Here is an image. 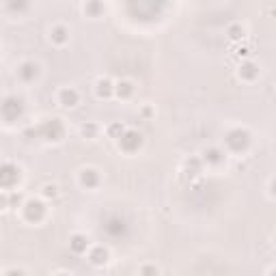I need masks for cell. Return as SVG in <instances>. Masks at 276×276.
Returning a JSON list of instances; mask_svg holds the SVG:
<instances>
[{"instance_id":"obj_1","label":"cell","mask_w":276,"mask_h":276,"mask_svg":"<svg viewBox=\"0 0 276 276\" xmlns=\"http://www.w3.org/2000/svg\"><path fill=\"white\" fill-rule=\"evenodd\" d=\"M32 134L50 140V143H58V140L65 136V127H63V123L58 121V119H50V121H43L37 129H28L26 136H32Z\"/></svg>"},{"instance_id":"obj_2","label":"cell","mask_w":276,"mask_h":276,"mask_svg":"<svg viewBox=\"0 0 276 276\" xmlns=\"http://www.w3.org/2000/svg\"><path fill=\"white\" fill-rule=\"evenodd\" d=\"M225 145H226V149L233 151V153H242V151H246L248 145H251V134L242 127H235V129H231V132H226Z\"/></svg>"},{"instance_id":"obj_3","label":"cell","mask_w":276,"mask_h":276,"mask_svg":"<svg viewBox=\"0 0 276 276\" xmlns=\"http://www.w3.org/2000/svg\"><path fill=\"white\" fill-rule=\"evenodd\" d=\"M22 212H24V218L28 223L37 225L46 218V203L39 201V199H28V201L22 205Z\"/></svg>"},{"instance_id":"obj_4","label":"cell","mask_w":276,"mask_h":276,"mask_svg":"<svg viewBox=\"0 0 276 276\" xmlns=\"http://www.w3.org/2000/svg\"><path fill=\"white\" fill-rule=\"evenodd\" d=\"M140 147H143V136L136 129H125V134L119 138V149L123 153H136Z\"/></svg>"},{"instance_id":"obj_5","label":"cell","mask_w":276,"mask_h":276,"mask_svg":"<svg viewBox=\"0 0 276 276\" xmlns=\"http://www.w3.org/2000/svg\"><path fill=\"white\" fill-rule=\"evenodd\" d=\"M20 169L15 164H11V162H4L2 169H0V183H2L4 190H11V188L15 186V183L20 181Z\"/></svg>"},{"instance_id":"obj_6","label":"cell","mask_w":276,"mask_h":276,"mask_svg":"<svg viewBox=\"0 0 276 276\" xmlns=\"http://www.w3.org/2000/svg\"><path fill=\"white\" fill-rule=\"evenodd\" d=\"M22 112H24L22 100H18V97H7V100H4V104H2L4 121H18V117H22Z\"/></svg>"},{"instance_id":"obj_7","label":"cell","mask_w":276,"mask_h":276,"mask_svg":"<svg viewBox=\"0 0 276 276\" xmlns=\"http://www.w3.org/2000/svg\"><path fill=\"white\" fill-rule=\"evenodd\" d=\"M104 231L112 237H121L127 233V223L121 218V216H110V218L104 223Z\"/></svg>"},{"instance_id":"obj_8","label":"cell","mask_w":276,"mask_h":276,"mask_svg":"<svg viewBox=\"0 0 276 276\" xmlns=\"http://www.w3.org/2000/svg\"><path fill=\"white\" fill-rule=\"evenodd\" d=\"M95 95L100 100H108V97L115 95V82L110 78H100L95 82Z\"/></svg>"},{"instance_id":"obj_9","label":"cell","mask_w":276,"mask_h":276,"mask_svg":"<svg viewBox=\"0 0 276 276\" xmlns=\"http://www.w3.org/2000/svg\"><path fill=\"white\" fill-rule=\"evenodd\" d=\"M80 186L86 188V190H93V188L100 186V173L95 169H84L80 173Z\"/></svg>"},{"instance_id":"obj_10","label":"cell","mask_w":276,"mask_h":276,"mask_svg":"<svg viewBox=\"0 0 276 276\" xmlns=\"http://www.w3.org/2000/svg\"><path fill=\"white\" fill-rule=\"evenodd\" d=\"M108 259H110V255H108V248H104V246H93L89 251V261L93 263V266H97V268L106 266Z\"/></svg>"},{"instance_id":"obj_11","label":"cell","mask_w":276,"mask_h":276,"mask_svg":"<svg viewBox=\"0 0 276 276\" xmlns=\"http://www.w3.org/2000/svg\"><path fill=\"white\" fill-rule=\"evenodd\" d=\"M58 101H61V106H65V108H74V106H78L80 95H78V91L75 89L67 86V89H61V93H58Z\"/></svg>"},{"instance_id":"obj_12","label":"cell","mask_w":276,"mask_h":276,"mask_svg":"<svg viewBox=\"0 0 276 276\" xmlns=\"http://www.w3.org/2000/svg\"><path fill=\"white\" fill-rule=\"evenodd\" d=\"M69 248H72V252H75V255H84L89 251V237L82 233H74L69 237Z\"/></svg>"},{"instance_id":"obj_13","label":"cell","mask_w":276,"mask_h":276,"mask_svg":"<svg viewBox=\"0 0 276 276\" xmlns=\"http://www.w3.org/2000/svg\"><path fill=\"white\" fill-rule=\"evenodd\" d=\"M18 75L24 82H32V80L39 75V67H37L35 63H30V61H26V63H22L20 65V69H18Z\"/></svg>"},{"instance_id":"obj_14","label":"cell","mask_w":276,"mask_h":276,"mask_svg":"<svg viewBox=\"0 0 276 276\" xmlns=\"http://www.w3.org/2000/svg\"><path fill=\"white\" fill-rule=\"evenodd\" d=\"M203 162L209 166H220L225 162V153L218 147H209L203 151Z\"/></svg>"},{"instance_id":"obj_15","label":"cell","mask_w":276,"mask_h":276,"mask_svg":"<svg viewBox=\"0 0 276 276\" xmlns=\"http://www.w3.org/2000/svg\"><path fill=\"white\" fill-rule=\"evenodd\" d=\"M240 78L246 80V82H252V80H257V78H259V67H257L255 63H251V61L242 63V67H240Z\"/></svg>"},{"instance_id":"obj_16","label":"cell","mask_w":276,"mask_h":276,"mask_svg":"<svg viewBox=\"0 0 276 276\" xmlns=\"http://www.w3.org/2000/svg\"><path fill=\"white\" fill-rule=\"evenodd\" d=\"M132 93H134V84L129 80H121V82L115 84V95L121 97V100H129Z\"/></svg>"},{"instance_id":"obj_17","label":"cell","mask_w":276,"mask_h":276,"mask_svg":"<svg viewBox=\"0 0 276 276\" xmlns=\"http://www.w3.org/2000/svg\"><path fill=\"white\" fill-rule=\"evenodd\" d=\"M52 41L56 43V46H65V43L69 41V30L65 28V26H54L52 28Z\"/></svg>"},{"instance_id":"obj_18","label":"cell","mask_w":276,"mask_h":276,"mask_svg":"<svg viewBox=\"0 0 276 276\" xmlns=\"http://www.w3.org/2000/svg\"><path fill=\"white\" fill-rule=\"evenodd\" d=\"M108 136L110 138H115V140H119L123 136V134H125V127H123V123L121 121H115V123H110V125H108Z\"/></svg>"},{"instance_id":"obj_19","label":"cell","mask_w":276,"mask_h":276,"mask_svg":"<svg viewBox=\"0 0 276 276\" xmlns=\"http://www.w3.org/2000/svg\"><path fill=\"white\" fill-rule=\"evenodd\" d=\"M226 35H229L231 41H240L244 39V26L242 24H231L229 28H226Z\"/></svg>"},{"instance_id":"obj_20","label":"cell","mask_w":276,"mask_h":276,"mask_svg":"<svg viewBox=\"0 0 276 276\" xmlns=\"http://www.w3.org/2000/svg\"><path fill=\"white\" fill-rule=\"evenodd\" d=\"M82 136L84 138H95L97 136V125L95 123H86V125H82Z\"/></svg>"},{"instance_id":"obj_21","label":"cell","mask_w":276,"mask_h":276,"mask_svg":"<svg viewBox=\"0 0 276 276\" xmlns=\"http://www.w3.org/2000/svg\"><path fill=\"white\" fill-rule=\"evenodd\" d=\"M101 11H104V4H100V2H89V4H84V13L97 15V13H101Z\"/></svg>"},{"instance_id":"obj_22","label":"cell","mask_w":276,"mask_h":276,"mask_svg":"<svg viewBox=\"0 0 276 276\" xmlns=\"http://www.w3.org/2000/svg\"><path fill=\"white\" fill-rule=\"evenodd\" d=\"M158 268L153 266V263H145L143 268H140V276H158Z\"/></svg>"},{"instance_id":"obj_23","label":"cell","mask_w":276,"mask_h":276,"mask_svg":"<svg viewBox=\"0 0 276 276\" xmlns=\"http://www.w3.org/2000/svg\"><path fill=\"white\" fill-rule=\"evenodd\" d=\"M186 169L190 171V175H197V173H199V169H201V160H199V158L188 160V162H186Z\"/></svg>"},{"instance_id":"obj_24","label":"cell","mask_w":276,"mask_h":276,"mask_svg":"<svg viewBox=\"0 0 276 276\" xmlns=\"http://www.w3.org/2000/svg\"><path fill=\"white\" fill-rule=\"evenodd\" d=\"M58 194V188L54 186V183H48V186H43V197L46 199H54Z\"/></svg>"},{"instance_id":"obj_25","label":"cell","mask_w":276,"mask_h":276,"mask_svg":"<svg viewBox=\"0 0 276 276\" xmlns=\"http://www.w3.org/2000/svg\"><path fill=\"white\" fill-rule=\"evenodd\" d=\"M4 276H24V272H22V270H9Z\"/></svg>"},{"instance_id":"obj_26","label":"cell","mask_w":276,"mask_h":276,"mask_svg":"<svg viewBox=\"0 0 276 276\" xmlns=\"http://www.w3.org/2000/svg\"><path fill=\"white\" fill-rule=\"evenodd\" d=\"M20 201H22V199H20V194H11V205H15V203L20 205Z\"/></svg>"},{"instance_id":"obj_27","label":"cell","mask_w":276,"mask_h":276,"mask_svg":"<svg viewBox=\"0 0 276 276\" xmlns=\"http://www.w3.org/2000/svg\"><path fill=\"white\" fill-rule=\"evenodd\" d=\"M270 192H272V197L276 199V179H272V183H270Z\"/></svg>"},{"instance_id":"obj_28","label":"cell","mask_w":276,"mask_h":276,"mask_svg":"<svg viewBox=\"0 0 276 276\" xmlns=\"http://www.w3.org/2000/svg\"><path fill=\"white\" fill-rule=\"evenodd\" d=\"M54 276H69L67 272H58V274H54Z\"/></svg>"},{"instance_id":"obj_29","label":"cell","mask_w":276,"mask_h":276,"mask_svg":"<svg viewBox=\"0 0 276 276\" xmlns=\"http://www.w3.org/2000/svg\"><path fill=\"white\" fill-rule=\"evenodd\" d=\"M270 276H276V268L272 270V272H270Z\"/></svg>"},{"instance_id":"obj_30","label":"cell","mask_w":276,"mask_h":276,"mask_svg":"<svg viewBox=\"0 0 276 276\" xmlns=\"http://www.w3.org/2000/svg\"><path fill=\"white\" fill-rule=\"evenodd\" d=\"M274 242H276V235H274Z\"/></svg>"}]
</instances>
